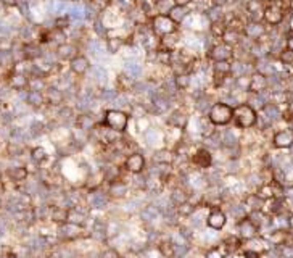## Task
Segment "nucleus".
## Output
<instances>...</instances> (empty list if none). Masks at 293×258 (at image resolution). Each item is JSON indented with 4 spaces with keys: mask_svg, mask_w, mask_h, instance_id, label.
<instances>
[{
    "mask_svg": "<svg viewBox=\"0 0 293 258\" xmlns=\"http://www.w3.org/2000/svg\"><path fill=\"white\" fill-rule=\"evenodd\" d=\"M68 213H70V210L68 208H61V207H56L53 208L52 215H50V220L56 224H65L68 223Z\"/></svg>",
    "mask_w": 293,
    "mask_h": 258,
    "instance_id": "obj_25",
    "label": "nucleus"
},
{
    "mask_svg": "<svg viewBox=\"0 0 293 258\" xmlns=\"http://www.w3.org/2000/svg\"><path fill=\"white\" fill-rule=\"evenodd\" d=\"M225 29H227V26H225V21H224V18L213 19V21H211L210 31H211V34H213L214 37H216V39H222Z\"/></svg>",
    "mask_w": 293,
    "mask_h": 258,
    "instance_id": "obj_24",
    "label": "nucleus"
},
{
    "mask_svg": "<svg viewBox=\"0 0 293 258\" xmlns=\"http://www.w3.org/2000/svg\"><path fill=\"white\" fill-rule=\"evenodd\" d=\"M222 242H224V245H225V247H227L229 253L237 252V250H240V249H242V245H243L242 239H240L237 234H235V235H229V237H227V239H224Z\"/></svg>",
    "mask_w": 293,
    "mask_h": 258,
    "instance_id": "obj_27",
    "label": "nucleus"
},
{
    "mask_svg": "<svg viewBox=\"0 0 293 258\" xmlns=\"http://www.w3.org/2000/svg\"><path fill=\"white\" fill-rule=\"evenodd\" d=\"M194 0H173V5H177V7H189Z\"/></svg>",
    "mask_w": 293,
    "mask_h": 258,
    "instance_id": "obj_37",
    "label": "nucleus"
},
{
    "mask_svg": "<svg viewBox=\"0 0 293 258\" xmlns=\"http://www.w3.org/2000/svg\"><path fill=\"white\" fill-rule=\"evenodd\" d=\"M150 29L155 37L163 39L166 36L176 34L179 31V26L166 13H155L150 18Z\"/></svg>",
    "mask_w": 293,
    "mask_h": 258,
    "instance_id": "obj_1",
    "label": "nucleus"
},
{
    "mask_svg": "<svg viewBox=\"0 0 293 258\" xmlns=\"http://www.w3.org/2000/svg\"><path fill=\"white\" fill-rule=\"evenodd\" d=\"M5 174H7V177L10 179L11 183L18 184V183H25V181H26L28 176H29V171H28L26 166L19 165V166H11V168H8V170L5 171Z\"/></svg>",
    "mask_w": 293,
    "mask_h": 258,
    "instance_id": "obj_17",
    "label": "nucleus"
},
{
    "mask_svg": "<svg viewBox=\"0 0 293 258\" xmlns=\"http://www.w3.org/2000/svg\"><path fill=\"white\" fill-rule=\"evenodd\" d=\"M231 70H232V63L231 62H214L213 63V71L214 73H221V74L231 76Z\"/></svg>",
    "mask_w": 293,
    "mask_h": 258,
    "instance_id": "obj_32",
    "label": "nucleus"
},
{
    "mask_svg": "<svg viewBox=\"0 0 293 258\" xmlns=\"http://www.w3.org/2000/svg\"><path fill=\"white\" fill-rule=\"evenodd\" d=\"M108 192L111 195H115V197H122L124 194L128 192V184L122 181V179H113V181H110V189H108Z\"/></svg>",
    "mask_w": 293,
    "mask_h": 258,
    "instance_id": "obj_21",
    "label": "nucleus"
},
{
    "mask_svg": "<svg viewBox=\"0 0 293 258\" xmlns=\"http://www.w3.org/2000/svg\"><path fill=\"white\" fill-rule=\"evenodd\" d=\"M124 44H126V41H124L122 37H110V39H107V47H108L110 53H118Z\"/></svg>",
    "mask_w": 293,
    "mask_h": 258,
    "instance_id": "obj_30",
    "label": "nucleus"
},
{
    "mask_svg": "<svg viewBox=\"0 0 293 258\" xmlns=\"http://www.w3.org/2000/svg\"><path fill=\"white\" fill-rule=\"evenodd\" d=\"M26 104L37 108V107H42L45 104V97H44V92H39V91H28V95H26Z\"/></svg>",
    "mask_w": 293,
    "mask_h": 258,
    "instance_id": "obj_23",
    "label": "nucleus"
},
{
    "mask_svg": "<svg viewBox=\"0 0 293 258\" xmlns=\"http://www.w3.org/2000/svg\"><path fill=\"white\" fill-rule=\"evenodd\" d=\"M225 224H227V215L218 207L211 208L206 216V226L213 231H222Z\"/></svg>",
    "mask_w": 293,
    "mask_h": 258,
    "instance_id": "obj_10",
    "label": "nucleus"
},
{
    "mask_svg": "<svg viewBox=\"0 0 293 258\" xmlns=\"http://www.w3.org/2000/svg\"><path fill=\"white\" fill-rule=\"evenodd\" d=\"M227 255H231L227 247L224 245V242H221L218 245H213L211 249H208L205 253V258H227Z\"/></svg>",
    "mask_w": 293,
    "mask_h": 258,
    "instance_id": "obj_22",
    "label": "nucleus"
},
{
    "mask_svg": "<svg viewBox=\"0 0 293 258\" xmlns=\"http://www.w3.org/2000/svg\"><path fill=\"white\" fill-rule=\"evenodd\" d=\"M287 91L288 92H293V76H288V80H287Z\"/></svg>",
    "mask_w": 293,
    "mask_h": 258,
    "instance_id": "obj_40",
    "label": "nucleus"
},
{
    "mask_svg": "<svg viewBox=\"0 0 293 258\" xmlns=\"http://www.w3.org/2000/svg\"><path fill=\"white\" fill-rule=\"evenodd\" d=\"M103 126L113 132H124L129 126V115L122 110L108 108L103 113Z\"/></svg>",
    "mask_w": 293,
    "mask_h": 258,
    "instance_id": "obj_5",
    "label": "nucleus"
},
{
    "mask_svg": "<svg viewBox=\"0 0 293 258\" xmlns=\"http://www.w3.org/2000/svg\"><path fill=\"white\" fill-rule=\"evenodd\" d=\"M70 2H76V0H70Z\"/></svg>",
    "mask_w": 293,
    "mask_h": 258,
    "instance_id": "obj_42",
    "label": "nucleus"
},
{
    "mask_svg": "<svg viewBox=\"0 0 293 258\" xmlns=\"http://www.w3.org/2000/svg\"><path fill=\"white\" fill-rule=\"evenodd\" d=\"M288 5H285L284 0H270L263 10V21L269 26H279L285 18Z\"/></svg>",
    "mask_w": 293,
    "mask_h": 258,
    "instance_id": "obj_3",
    "label": "nucleus"
},
{
    "mask_svg": "<svg viewBox=\"0 0 293 258\" xmlns=\"http://www.w3.org/2000/svg\"><path fill=\"white\" fill-rule=\"evenodd\" d=\"M285 49L290 50V52H293V34L285 39Z\"/></svg>",
    "mask_w": 293,
    "mask_h": 258,
    "instance_id": "obj_38",
    "label": "nucleus"
},
{
    "mask_svg": "<svg viewBox=\"0 0 293 258\" xmlns=\"http://www.w3.org/2000/svg\"><path fill=\"white\" fill-rule=\"evenodd\" d=\"M124 170L131 174H142L146 168V160L145 156L139 152H134V153H129L126 158H124Z\"/></svg>",
    "mask_w": 293,
    "mask_h": 258,
    "instance_id": "obj_9",
    "label": "nucleus"
},
{
    "mask_svg": "<svg viewBox=\"0 0 293 258\" xmlns=\"http://www.w3.org/2000/svg\"><path fill=\"white\" fill-rule=\"evenodd\" d=\"M98 258H121V253L116 249H105L100 252Z\"/></svg>",
    "mask_w": 293,
    "mask_h": 258,
    "instance_id": "obj_36",
    "label": "nucleus"
},
{
    "mask_svg": "<svg viewBox=\"0 0 293 258\" xmlns=\"http://www.w3.org/2000/svg\"><path fill=\"white\" fill-rule=\"evenodd\" d=\"M8 87L13 89V91H26L29 87V76L23 71H11L7 77Z\"/></svg>",
    "mask_w": 293,
    "mask_h": 258,
    "instance_id": "obj_12",
    "label": "nucleus"
},
{
    "mask_svg": "<svg viewBox=\"0 0 293 258\" xmlns=\"http://www.w3.org/2000/svg\"><path fill=\"white\" fill-rule=\"evenodd\" d=\"M89 2L92 7H95L98 12H103V10L110 7V0H89Z\"/></svg>",
    "mask_w": 293,
    "mask_h": 258,
    "instance_id": "obj_35",
    "label": "nucleus"
},
{
    "mask_svg": "<svg viewBox=\"0 0 293 258\" xmlns=\"http://www.w3.org/2000/svg\"><path fill=\"white\" fill-rule=\"evenodd\" d=\"M267 87H269L267 76H264V74H261V73H258V71H255L253 74L248 76V87H246L248 92H252V94H261V92L266 91Z\"/></svg>",
    "mask_w": 293,
    "mask_h": 258,
    "instance_id": "obj_11",
    "label": "nucleus"
},
{
    "mask_svg": "<svg viewBox=\"0 0 293 258\" xmlns=\"http://www.w3.org/2000/svg\"><path fill=\"white\" fill-rule=\"evenodd\" d=\"M232 121L237 128L240 129H252L258 123V113L256 110L248 104H239L234 107V116Z\"/></svg>",
    "mask_w": 293,
    "mask_h": 258,
    "instance_id": "obj_2",
    "label": "nucleus"
},
{
    "mask_svg": "<svg viewBox=\"0 0 293 258\" xmlns=\"http://www.w3.org/2000/svg\"><path fill=\"white\" fill-rule=\"evenodd\" d=\"M44 97H45V104H50V105H60L65 100V95L60 89H50V87H47L44 91Z\"/></svg>",
    "mask_w": 293,
    "mask_h": 258,
    "instance_id": "obj_20",
    "label": "nucleus"
},
{
    "mask_svg": "<svg viewBox=\"0 0 293 258\" xmlns=\"http://www.w3.org/2000/svg\"><path fill=\"white\" fill-rule=\"evenodd\" d=\"M235 55V49L232 46L225 42H218L208 50V58L214 63V62H231Z\"/></svg>",
    "mask_w": 293,
    "mask_h": 258,
    "instance_id": "obj_7",
    "label": "nucleus"
},
{
    "mask_svg": "<svg viewBox=\"0 0 293 258\" xmlns=\"http://www.w3.org/2000/svg\"><path fill=\"white\" fill-rule=\"evenodd\" d=\"M234 116V107L225 102H216L213 104L208 111V121L213 126H227L232 123Z\"/></svg>",
    "mask_w": 293,
    "mask_h": 258,
    "instance_id": "obj_4",
    "label": "nucleus"
},
{
    "mask_svg": "<svg viewBox=\"0 0 293 258\" xmlns=\"http://www.w3.org/2000/svg\"><path fill=\"white\" fill-rule=\"evenodd\" d=\"M273 145L276 149H290L293 145V129L285 128L277 131L273 136Z\"/></svg>",
    "mask_w": 293,
    "mask_h": 258,
    "instance_id": "obj_16",
    "label": "nucleus"
},
{
    "mask_svg": "<svg viewBox=\"0 0 293 258\" xmlns=\"http://www.w3.org/2000/svg\"><path fill=\"white\" fill-rule=\"evenodd\" d=\"M31 158H32L34 163L40 165V163H44L45 160L49 158L47 150H45L44 147H34V149L31 150Z\"/></svg>",
    "mask_w": 293,
    "mask_h": 258,
    "instance_id": "obj_29",
    "label": "nucleus"
},
{
    "mask_svg": "<svg viewBox=\"0 0 293 258\" xmlns=\"http://www.w3.org/2000/svg\"><path fill=\"white\" fill-rule=\"evenodd\" d=\"M227 2H229V0H211V4L214 7H224Z\"/></svg>",
    "mask_w": 293,
    "mask_h": 258,
    "instance_id": "obj_39",
    "label": "nucleus"
},
{
    "mask_svg": "<svg viewBox=\"0 0 293 258\" xmlns=\"http://www.w3.org/2000/svg\"><path fill=\"white\" fill-rule=\"evenodd\" d=\"M258 234H259L258 224L250 216H245V218H242L239 223H237V235L242 239V242L256 237Z\"/></svg>",
    "mask_w": 293,
    "mask_h": 258,
    "instance_id": "obj_8",
    "label": "nucleus"
},
{
    "mask_svg": "<svg viewBox=\"0 0 293 258\" xmlns=\"http://www.w3.org/2000/svg\"><path fill=\"white\" fill-rule=\"evenodd\" d=\"M190 83H192V77L189 73H176V77H174V84L179 91H185V89L190 87Z\"/></svg>",
    "mask_w": 293,
    "mask_h": 258,
    "instance_id": "obj_26",
    "label": "nucleus"
},
{
    "mask_svg": "<svg viewBox=\"0 0 293 258\" xmlns=\"http://www.w3.org/2000/svg\"><path fill=\"white\" fill-rule=\"evenodd\" d=\"M68 63H70V71L73 74H76L77 77L84 76L90 70V60L86 57L84 53H77L76 57L73 60H70Z\"/></svg>",
    "mask_w": 293,
    "mask_h": 258,
    "instance_id": "obj_15",
    "label": "nucleus"
},
{
    "mask_svg": "<svg viewBox=\"0 0 293 258\" xmlns=\"http://www.w3.org/2000/svg\"><path fill=\"white\" fill-rule=\"evenodd\" d=\"M166 15L171 18L174 23L179 26L180 23H182V21L187 18V15H189V10H187V7H177V5H171L169 7V10L166 12Z\"/></svg>",
    "mask_w": 293,
    "mask_h": 258,
    "instance_id": "obj_19",
    "label": "nucleus"
},
{
    "mask_svg": "<svg viewBox=\"0 0 293 258\" xmlns=\"http://www.w3.org/2000/svg\"><path fill=\"white\" fill-rule=\"evenodd\" d=\"M280 62L284 63V65H293V52H290V50H287V49H284L280 52Z\"/></svg>",
    "mask_w": 293,
    "mask_h": 258,
    "instance_id": "obj_34",
    "label": "nucleus"
},
{
    "mask_svg": "<svg viewBox=\"0 0 293 258\" xmlns=\"http://www.w3.org/2000/svg\"><path fill=\"white\" fill-rule=\"evenodd\" d=\"M259 200L267 202V200H273V199H284V187L279 184V181H270V183H263L256 189V194H255Z\"/></svg>",
    "mask_w": 293,
    "mask_h": 258,
    "instance_id": "obj_6",
    "label": "nucleus"
},
{
    "mask_svg": "<svg viewBox=\"0 0 293 258\" xmlns=\"http://www.w3.org/2000/svg\"><path fill=\"white\" fill-rule=\"evenodd\" d=\"M288 224H290V228L293 229V215L290 216V220H288Z\"/></svg>",
    "mask_w": 293,
    "mask_h": 258,
    "instance_id": "obj_41",
    "label": "nucleus"
},
{
    "mask_svg": "<svg viewBox=\"0 0 293 258\" xmlns=\"http://www.w3.org/2000/svg\"><path fill=\"white\" fill-rule=\"evenodd\" d=\"M77 53H79V49L71 42H63V44H60L58 47H56V55H58V58L63 60V62L73 60Z\"/></svg>",
    "mask_w": 293,
    "mask_h": 258,
    "instance_id": "obj_18",
    "label": "nucleus"
},
{
    "mask_svg": "<svg viewBox=\"0 0 293 258\" xmlns=\"http://www.w3.org/2000/svg\"><path fill=\"white\" fill-rule=\"evenodd\" d=\"M77 126H79V129H82V131L94 129V126H95L94 118L90 116V115H81V116L77 118Z\"/></svg>",
    "mask_w": 293,
    "mask_h": 258,
    "instance_id": "obj_31",
    "label": "nucleus"
},
{
    "mask_svg": "<svg viewBox=\"0 0 293 258\" xmlns=\"http://www.w3.org/2000/svg\"><path fill=\"white\" fill-rule=\"evenodd\" d=\"M192 165L198 170H208V168L213 165V155L208 149H197L195 153L192 155Z\"/></svg>",
    "mask_w": 293,
    "mask_h": 258,
    "instance_id": "obj_14",
    "label": "nucleus"
},
{
    "mask_svg": "<svg viewBox=\"0 0 293 258\" xmlns=\"http://www.w3.org/2000/svg\"><path fill=\"white\" fill-rule=\"evenodd\" d=\"M266 34V26L261 23V21H250V23H245L243 28V36L252 39L255 42H259Z\"/></svg>",
    "mask_w": 293,
    "mask_h": 258,
    "instance_id": "obj_13",
    "label": "nucleus"
},
{
    "mask_svg": "<svg viewBox=\"0 0 293 258\" xmlns=\"http://www.w3.org/2000/svg\"><path fill=\"white\" fill-rule=\"evenodd\" d=\"M227 77H229L227 74H221V73H214V71H213V86L216 87V89L222 87Z\"/></svg>",
    "mask_w": 293,
    "mask_h": 258,
    "instance_id": "obj_33",
    "label": "nucleus"
},
{
    "mask_svg": "<svg viewBox=\"0 0 293 258\" xmlns=\"http://www.w3.org/2000/svg\"><path fill=\"white\" fill-rule=\"evenodd\" d=\"M158 250H160V253L164 258H174L176 256V247H174L173 242H169V241L160 242V245H158Z\"/></svg>",
    "mask_w": 293,
    "mask_h": 258,
    "instance_id": "obj_28",
    "label": "nucleus"
}]
</instances>
